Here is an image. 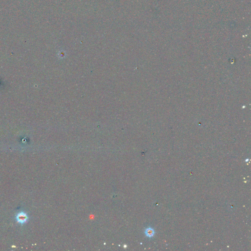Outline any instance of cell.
<instances>
[{
  "mask_svg": "<svg viewBox=\"0 0 251 251\" xmlns=\"http://www.w3.org/2000/svg\"><path fill=\"white\" fill-rule=\"evenodd\" d=\"M155 232L154 229L152 227H147V228H146V229L145 231V235L149 238H151V237H153L155 235Z\"/></svg>",
  "mask_w": 251,
  "mask_h": 251,
  "instance_id": "obj_2",
  "label": "cell"
},
{
  "mask_svg": "<svg viewBox=\"0 0 251 251\" xmlns=\"http://www.w3.org/2000/svg\"><path fill=\"white\" fill-rule=\"evenodd\" d=\"M15 218L16 222L18 224L23 225L28 222L29 217L27 213L21 212L16 214Z\"/></svg>",
  "mask_w": 251,
  "mask_h": 251,
  "instance_id": "obj_1",
  "label": "cell"
}]
</instances>
